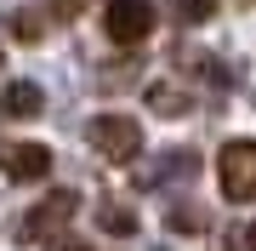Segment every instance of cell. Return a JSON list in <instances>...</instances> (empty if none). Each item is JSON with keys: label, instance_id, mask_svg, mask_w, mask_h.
I'll return each mask as SVG.
<instances>
[{"label": "cell", "instance_id": "cell-7", "mask_svg": "<svg viewBox=\"0 0 256 251\" xmlns=\"http://www.w3.org/2000/svg\"><path fill=\"white\" fill-rule=\"evenodd\" d=\"M97 228L114 234V240H131L142 223H137V211H131V205H108V200H102V205H97Z\"/></svg>", "mask_w": 256, "mask_h": 251}, {"label": "cell", "instance_id": "cell-5", "mask_svg": "<svg viewBox=\"0 0 256 251\" xmlns=\"http://www.w3.org/2000/svg\"><path fill=\"white\" fill-rule=\"evenodd\" d=\"M0 171H6L12 183H40V177L52 171V149L46 143H6V149H0Z\"/></svg>", "mask_w": 256, "mask_h": 251}, {"label": "cell", "instance_id": "cell-1", "mask_svg": "<svg viewBox=\"0 0 256 251\" xmlns=\"http://www.w3.org/2000/svg\"><path fill=\"white\" fill-rule=\"evenodd\" d=\"M216 183L234 205H256V137H234L216 154Z\"/></svg>", "mask_w": 256, "mask_h": 251}, {"label": "cell", "instance_id": "cell-3", "mask_svg": "<svg viewBox=\"0 0 256 251\" xmlns=\"http://www.w3.org/2000/svg\"><path fill=\"white\" fill-rule=\"evenodd\" d=\"M74 211H80V194H74V188H52V194L40 200L34 211L23 217V223H18V240H23V245L52 240L57 228H68V217H74Z\"/></svg>", "mask_w": 256, "mask_h": 251}, {"label": "cell", "instance_id": "cell-10", "mask_svg": "<svg viewBox=\"0 0 256 251\" xmlns=\"http://www.w3.org/2000/svg\"><path fill=\"white\" fill-rule=\"evenodd\" d=\"M176 18L182 23H205V18H216V0H176Z\"/></svg>", "mask_w": 256, "mask_h": 251}, {"label": "cell", "instance_id": "cell-6", "mask_svg": "<svg viewBox=\"0 0 256 251\" xmlns=\"http://www.w3.org/2000/svg\"><path fill=\"white\" fill-rule=\"evenodd\" d=\"M40 109H46V97H40L34 80H12V86H0V120H34Z\"/></svg>", "mask_w": 256, "mask_h": 251}, {"label": "cell", "instance_id": "cell-13", "mask_svg": "<svg viewBox=\"0 0 256 251\" xmlns=\"http://www.w3.org/2000/svg\"><path fill=\"white\" fill-rule=\"evenodd\" d=\"M57 251H92V245H74V240H68V245H63V240H57Z\"/></svg>", "mask_w": 256, "mask_h": 251}, {"label": "cell", "instance_id": "cell-11", "mask_svg": "<svg viewBox=\"0 0 256 251\" xmlns=\"http://www.w3.org/2000/svg\"><path fill=\"white\" fill-rule=\"evenodd\" d=\"M228 251H256V223L250 228H234L228 234Z\"/></svg>", "mask_w": 256, "mask_h": 251}, {"label": "cell", "instance_id": "cell-4", "mask_svg": "<svg viewBox=\"0 0 256 251\" xmlns=\"http://www.w3.org/2000/svg\"><path fill=\"white\" fill-rule=\"evenodd\" d=\"M154 29V0H102V35L114 46H137Z\"/></svg>", "mask_w": 256, "mask_h": 251}, {"label": "cell", "instance_id": "cell-8", "mask_svg": "<svg viewBox=\"0 0 256 251\" xmlns=\"http://www.w3.org/2000/svg\"><path fill=\"white\" fill-rule=\"evenodd\" d=\"M148 109H154V114H182L188 109V92H182V86H171V80H148Z\"/></svg>", "mask_w": 256, "mask_h": 251}, {"label": "cell", "instance_id": "cell-12", "mask_svg": "<svg viewBox=\"0 0 256 251\" xmlns=\"http://www.w3.org/2000/svg\"><path fill=\"white\" fill-rule=\"evenodd\" d=\"M46 6H52V18H80V12H86V0H46Z\"/></svg>", "mask_w": 256, "mask_h": 251}, {"label": "cell", "instance_id": "cell-9", "mask_svg": "<svg viewBox=\"0 0 256 251\" xmlns=\"http://www.w3.org/2000/svg\"><path fill=\"white\" fill-rule=\"evenodd\" d=\"M6 29L23 40V46H34V40H40V12H12V18H6Z\"/></svg>", "mask_w": 256, "mask_h": 251}, {"label": "cell", "instance_id": "cell-2", "mask_svg": "<svg viewBox=\"0 0 256 251\" xmlns=\"http://www.w3.org/2000/svg\"><path fill=\"white\" fill-rule=\"evenodd\" d=\"M86 137H92V149L108 160V166H131V160L142 154V126L131 120V114H97V120L86 126Z\"/></svg>", "mask_w": 256, "mask_h": 251}]
</instances>
